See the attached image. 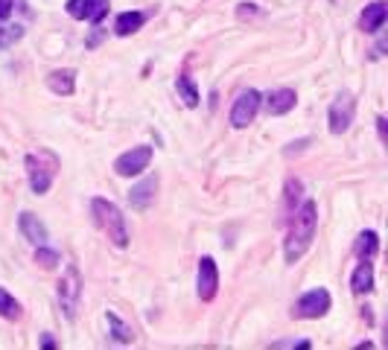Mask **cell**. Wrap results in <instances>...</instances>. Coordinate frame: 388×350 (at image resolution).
I'll return each instance as SVG.
<instances>
[{
	"label": "cell",
	"instance_id": "6da1fadb",
	"mask_svg": "<svg viewBox=\"0 0 388 350\" xmlns=\"http://www.w3.org/2000/svg\"><path fill=\"white\" fill-rule=\"evenodd\" d=\"M316 228H318V207L316 202H304L298 210H292L289 216V233H286V263H298L306 248L316 240Z\"/></svg>",
	"mask_w": 388,
	"mask_h": 350
},
{
	"label": "cell",
	"instance_id": "7a4b0ae2",
	"mask_svg": "<svg viewBox=\"0 0 388 350\" xmlns=\"http://www.w3.org/2000/svg\"><path fill=\"white\" fill-rule=\"evenodd\" d=\"M91 210H93L96 225H100L103 233L108 237V242H114L117 248H126V245H129V225H126V219H123V210L114 205V202L100 199V196L91 202Z\"/></svg>",
	"mask_w": 388,
	"mask_h": 350
},
{
	"label": "cell",
	"instance_id": "3957f363",
	"mask_svg": "<svg viewBox=\"0 0 388 350\" xmlns=\"http://www.w3.org/2000/svg\"><path fill=\"white\" fill-rule=\"evenodd\" d=\"M79 298H82V275L76 266H67L62 280H59V304H62V313L67 321H76Z\"/></svg>",
	"mask_w": 388,
	"mask_h": 350
},
{
	"label": "cell",
	"instance_id": "277c9868",
	"mask_svg": "<svg viewBox=\"0 0 388 350\" xmlns=\"http://www.w3.org/2000/svg\"><path fill=\"white\" fill-rule=\"evenodd\" d=\"M354 114H356V96L351 91H339L336 100L330 103V131L344 134L354 123Z\"/></svg>",
	"mask_w": 388,
	"mask_h": 350
},
{
	"label": "cell",
	"instance_id": "5b68a950",
	"mask_svg": "<svg viewBox=\"0 0 388 350\" xmlns=\"http://www.w3.org/2000/svg\"><path fill=\"white\" fill-rule=\"evenodd\" d=\"M330 304H333V298H330V292L327 289H309L304 292V295L295 301L292 306V316L295 318H321L330 313Z\"/></svg>",
	"mask_w": 388,
	"mask_h": 350
},
{
	"label": "cell",
	"instance_id": "8992f818",
	"mask_svg": "<svg viewBox=\"0 0 388 350\" xmlns=\"http://www.w3.org/2000/svg\"><path fill=\"white\" fill-rule=\"evenodd\" d=\"M260 103H263L260 91H254V88L242 91L234 100V105H231V126H234V129H245L248 123H254V117L260 111Z\"/></svg>",
	"mask_w": 388,
	"mask_h": 350
},
{
	"label": "cell",
	"instance_id": "52a82bcc",
	"mask_svg": "<svg viewBox=\"0 0 388 350\" xmlns=\"http://www.w3.org/2000/svg\"><path fill=\"white\" fill-rule=\"evenodd\" d=\"M149 164H152V146H134L114 161V172L123 175V179H134V175H141Z\"/></svg>",
	"mask_w": 388,
	"mask_h": 350
},
{
	"label": "cell",
	"instance_id": "ba28073f",
	"mask_svg": "<svg viewBox=\"0 0 388 350\" xmlns=\"http://www.w3.org/2000/svg\"><path fill=\"white\" fill-rule=\"evenodd\" d=\"M219 292V268L213 257H202L199 260V275H196V295L202 301H213Z\"/></svg>",
	"mask_w": 388,
	"mask_h": 350
},
{
	"label": "cell",
	"instance_id": "9c48e42d",
	"mask_svg": "<svg viewBox=\"0 0 388 350\" xmlns=\"http://www.w3.org/2000/svg\"><path fill=\"white\" fill-rule=\"evenodd\" d=\"M65 9H67V15L73 18V21L100 24L108 15V0H67Z\"/></svg>",
	"mask_w": 388,
	"mask_h": 350
},
{
	"label": "cell",
	"instance_id": "30bf717a",
	"mask_svg": "<svg viewBox=\"0 0 388 350\" xmlns=\"http://www.w3.org/2000/svg\"><path fill=\"white\" fill-rule=\"evenodd\" d=\"M27 175H30V187L35 196H44V193L53 187V172L41 164V155H27Z\"/></svg>",
	"mask_w": 388,
	"mask_h": 350
},
{
	"label": "cell",
	"instance_id": "8fae6325",
	"mask_svg": "<svg viewBox=\"0 0 388 350\" xmlns=\"http://www.w3.org/2000/svg\"><path fill=\"white\" fill-rule=\"evenodd\" d=\"M155 193H158V175H146L141 184H134L129 190V205L134 210H146L155 202Z\"/></svg>",
	"mask_w": 388,
	"mask_h": 350
},
{
	"label": "cell",
	"instance_id": "7c38bea8",
	"mask_svg": "<svg viewBox=\"0 0 388 350\" xmlns=\"http://www.w3.org/2000/svg\"><path fill=\"white\" fill-rule=\"evenodd\" d=\"M18 228H21V233H24V237H27L32 245H44L47 237H50V233H47V225L38 219L35 213H30V210H24L21 216H18Z\"/></svg>",
	"mask_w": 388,
	"mask_h": 350
},
{
	"label": "cell",
	"instance_id": "4fadbf2b",
	"mask_svg": "<svg viewBox=\"0 0 388 350\" xmlns=\"http://www.w3.org/2000/svg\"><path fill=\"white\" fill-rule=\"evenodd\" d=\"M295 103H298V93H295L292 88H278V91H271V93L266 96V111H269L271 117H280V114H289V111H292Z\"/></svg>",
	"mask_w": 388,
	"mask_h": 350
},
{
	"label": "cell",
	"instance_id": "5bb4252c",
	"mask_svg": "<svg viewBox=\"0 0 388 350\" xmlns=\"http://www.w3.org/2000/svg\"><path fill=\"white\" fill-rule=\"evenodd\" d=\"M385 21H388V6L382 4V0H374V4H368L362 9V30L368 35H377Z\"/></svg>",
	"mask_w": 388,
	"mask_h": 350
},
{
	"label": "cell",
	"instance_id": "9a60e30c",
	"mask_svg": "<svg viewBox=\"0 0 388 350\" xmlns=\"http://www.w3.org/2000/svg\"><path fill=\"white\" fill-rule=\"evenodd\" d=\"M47 88L53 93H59V96H70L76 91V70L70 67H62V70H53L47 76Z\"/></svg>",
	"mask_w": 388,
	"mask_h": 350
},
{
	"label": "cell",
	"instance_id": "2e32d148",
	"mask_svg": "<svg viewBox=\"0 0 388 350\" xmlns=\"http://www.w3.org/2000/svg\"><path fill=\"white\" fill-rule=\"evenodd\" d=\"M351 289L356 295H368V292H374V266L371 260H359L354 278H351Z\"/></svg>",
	"mask_w": 388,
	"mask_h": 350
},
{
	"label": "cell",
	"instance_id": "e0dca14e",
	"mask_svg": "<svg viewBox=\"0 0 388 350\" xmlns=\"http://www.w3.org/2000/svg\"><path fill=\"white\" fill-rule=\"evenodd\" d=\"M143 24H146V15L143 12H120L117 21H114V32L126 38V35H134Z\"/></svg>",
	"mask_w": 388,
	"mask_h": 350
},
{
	"label": "cell",
	"instance_id": "ac0fdd59",
	"mask_svg": "<svg viewBox=\"0 0 388 350\" xmlns=\"http://www.w3.org/2000/svg\"><path fill=\"white\" fill-rule=\"evenodd\" d=\"M380 251V237H377V231H362L356 242H354V254L359 260H371L374 254Z\"/></svg>",
	"mask_w": 388,
	"mask_h": 350
},
{
	"label": "cell",
	"instance_id": "d6986e66",
	"mask_svg": "<svg viewBox=\"0 0 388 350\" xmlns=\"http://www.w3.org/2000/svg\"><path fill=\"white\" fill-rule=\"evenodd\" d=\"M105 321H108V336L114 342H120V344H131L134 342V333H131V327L120 321V316L114 313V309H108L105 313Z\"/></svg>",
	"mask_w": 388,
	"mask_h": 350
},
{
	"label": "cell",
	"instance_id": "ffe728a7",
	"mask_svg": "<svg viewBox=\"0 0 388 350\" xmlns=\"http://www.w3.org/2000/svg\"><path fill=\"white\" fill-rule=\"evenodd\" d=\"M176 91H179L181 103H184L187 108H196V105H199V100H202V96H199V85L193 82L187 73H181L179 79H176Z\"/></svg>",
	"mask_w": 388,
	"mask_h": 350
},
{
	"label": "cell",
	"instance_id": "44dd1931",
	"mask_svg": "<svg viewBox=\"0 0 388 350\" xmlns=\"http://www.w3.org/2000/svg\"><path fill=\"white\" fill-rule=\"evenodd\" d=\"M0 318H6V321L21 318V304L15 301V295H9L4 286H0Z\"/></svg>",
	"mask_w": 388,
	"mask_h": 350
},
{
	"label": "cell",
	"instance_id": "7402d4cb",
	"mask_svg": "<svg viewBox=\"0 0 388 350\" xmlns=\"http://www.w3.org/2000/svg\"><path fill=\"white\" fill-rule=\"evenodd\" d=\"M21 38H24V27H18V24L15 27H0V53L15 47Z\"/></svg>",
	"mask_w": 388,
	"mask_h": 350
},
{
	"label": "cell",
	"instance_id": "603a6c76",
	"mask_svg": "<svg viewBox=\"0 0 388 350\" xmlns=\"http://www.w3.org/2000/svg\"><path fill=\"white\" fill-rule=\"evenodd\" d=\"M35 260H38V266L53 268V266H59L62 254H59V251H53V248H47V242H44V245H35Z\"/></svg>",
	"mask_w": 388,
	"mask_h": 350
},
{
	"label": "cell",
	"instance_id": "cb8c5ba5",
	"mask_svg": "<svg viewBox=\"0 0 388 350\" xmlns=\"http://www.w3.org/2000/svg\"><path fill=\"white\" fill-rule=\"evenodd\" d=\"M301 196V181H289L286 184V205H289V213H292V205L298 202Z\"/></svg>",
	"mask_w": 388,
	"mask_h": 350
},
{
	"label": "cell",
	"instance_id": "d4e9b609",
	"mask_svg": "<svg viewBox=\"0 0 388 350\" xmlns=\"http://www.w3.org/2000/svg\"><path fill=\"white\" fill-rule=\"evenodd\" d=\"M271 347L275 350H286V347H301V350H306V347H313L306 339H289V342H271Z\"/></svg>",
	"mask_w": 388,
	"mask_h": 350
},
{
	"label": "cell",
	"instance_id": "484cf974",
	"mask_svg": "<svg viewBox=\"0 0 388 350\" xmlns=\"http://www.w3.org/2000/svg\"><path fill=\"white\" fill-rule=\"evenodd\" d=\"M15 9V0H0V21H6Z\"/></svg>",
	"mask_w": 388,
	"mask_h": 350
},
{
	"label": "cell",
	"instance_id": "4316f807",
	"mask_svg": "<svg viewBox=\"0 0 388 350\" xmlns=\"http://www.w3.org/2000/svg\"><path fill=\"white\" fill-rule=\"evenodd\" d=\"M377 131H380V141H388V126H385V117H377Z\"/></svg>",
	"mask_w": 388,
	"mask_h": 350
},
{
	"label": "cell",
	"instance_id": "83f0119b",
	"mask_svg": "<svg viewBox=\"0 0 388 350\" xmlns=\"http://www.w3.org/2000/svg\"><path fill=\"white\" fill-rule=\"evenodd\" d=\"M237 9H240V18H245V15H254L257 6H254V4H240Z\"/></svg>",
	"mask_w": 388,
	"mask_h": 350
},
{
	"label": "cell",
	"instance_id": "f1b7e54d",
	"mask_svg": "<svg viewBox=\"0 0 388 350\" xmlns=\"http://www.w3.org/2000/svg\"><path fill=\"white\" fill-rule=\"evenodd\" d=\"M41 347H47V350H50V347H56V339H53L50 333H44V336H41Z\"/></svg>",
	"mask_w": 388,
	"mask_h": 350
}]
</instances>
